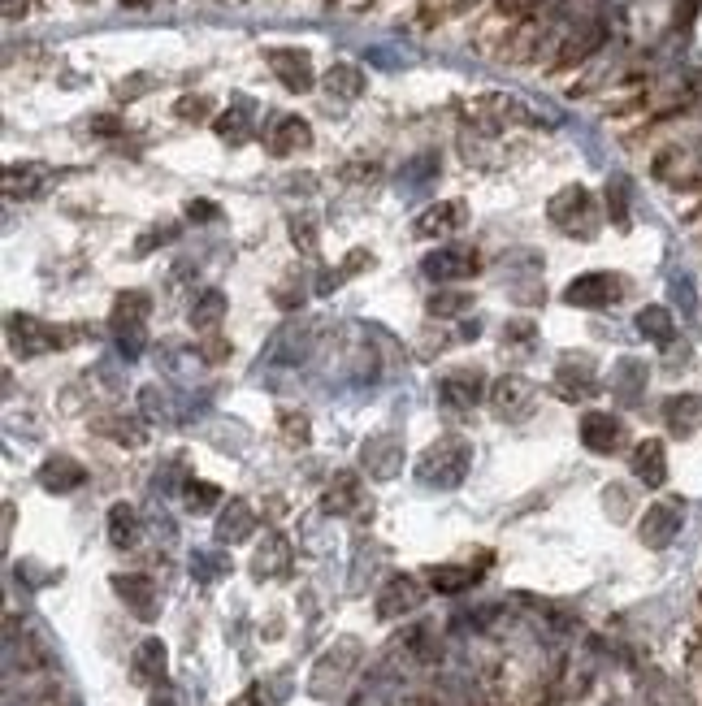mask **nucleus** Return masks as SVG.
<instances>
[{
    "label": "nucleus",
    "instance_id": "nucleus-1",
    "mask_svg": "<svg viewBox=\"0 0 702 706\" xmlns=\"http://www.w3.org/2000/svg\"><path fill=\"white\" fill-rule=\"evenodd\" d=\"M468 468H473V447L464 438L447 434L434 447H425V455L416 460V481L425 490H455L468 477Z\"/></svg>",
    "mask_w": 702,
    "mask_h": 706
},
{
    "label": "nucleus",
    "instance_id": "nucleus-2",
    "mask_svg": "<svg viewBox=\"0 0 702 706\" xmlns=\"http://www.w3.org/2000/svg\"><path fill=\"white\" fill-rule=\"evenodd\" d=\"M546 217H551L564 234H581V239H594L598 234V208H594V195L585 187H564L559 195H551Z\"/></svg>",
    "mask_w": 702,
    "mask_h": 706
},
{
    "label": "nucleus",
    "instance_id": "nucleus-3",
    "mask_svg": "<svg viewBox=\"0 0 702 706\" xmlns=\"http://www.w3.org/2000/svg\"><path fill=\"white\" fill-rule=\"evenodd\" d=\"M360 663V642L356 637H343L334 650H325L321 663L312 668V681H308V694L312 698H334V689H343V681L356 672Z\"/></svg>",
    "mask_w": 702,
    "mask_h": 706
},
{
    "label": "nucleus",
    "instance_id": "nucleus-4",
    "mask_svg": "<svg viewBox=\"0 0 702 706\" xmlns=\"http://www.w3.org/2000/svg\"><path fill=\"white\" fill-rule=\"evenodd\" d=\"M490 408H494V416H499V421L520 425V421H529V416L538 412V390H533L520 373H507V377H499V382H494V390H490Z\"/></svg>",
    "mask_w": 702,
    "mask_h": 706
},
{
    "label": "nucleus",
    "instance_id": "nucleus-5",
    "mask_svg": "<svg viewBox=\"0 0 702 706\" xmlns=\"http://www.w3.org/2000/svg\"><path fill=\"white\" fill-rule=\"evenodd\" d=\"M9 347L18 351L22 360H31V356H44V351L65 347V338L57 325H48L39 317H9Z\"/></svg>",
    "mask_w": 702,
    "mask_h": 706
},
{
    "label": "nucleus",
    "instance_id": "nucleus-6",
    "mask_svg": "<svg viewBox=\"0 0 702 706\" xmlns=\"http://www.w3.org/2000/svg\"><path fill=\"white\" fill-rule=\"evenodd\" d=\"M421 273L429 282H460V278H473V273H481V260L473 247H438V252H429L421 260Z\"/></svg>",
    "mask_w": 702,
    "mask_h": 706
},
{
    "label": "nucleus",
    "instance_id": "nucleus-7",
    "mask_svg": "<svg viewBox=\"0 0 702 706\" xmlns=\"http://www.w3.org/2000/svg\"><path fill=\"white\" fill-rule=\"evenodd\" d=\"M260 139H265L269 156H295V152H308L312 148V126L304 122V117L278 113L265 130H260Z\"/></svg>",
    "mask_w": 702,
    "mask_h": 706
},
{
    "label": "nucleus",
    "instance_id": "nucleus-8",
    "mask_svg": "<svg viewBox=\"0 0 702 706\" xmlns=\"http://www.w3.org/2000/svg\"><path fill=\"white\" fill-rule=\"evenodd\" d=\"M555 386H559V395H564V399H590L598 390L594 360L577 356V351H564V356H559V369H555Z\"/></svg>",
    "mask_w": 702,
    "mask_h": 706
},
{
    "label": "nucleus",
    "instance_id": "nucleus-9",
    "mask_svg": "<svg viewBox=\"0 0 702 706\" xmlns=\"http://www.w3.org/2000/svg\"><path fill=\"white\" fill-rule=\"evenodd\" d=\"M265 61H269V70L278 74V83L286 91H312V87H317V74H312L308 52H299V48H269Z\"/></svg>",
    "mask_w": 702,
    "mask_h": 706
},
{
    "label": "nucleus",
    "instance_id": "nucleus-10",
    "mask_svg": "<svg viewBox=\"0 0 702 706\" xmlns=\"http://www.w3.org/2000/svg\"><path fill=\"white\" fill-rule=\"evenodd\" d=\"M620 286H624V282L611 278V273H581V278L568 282L564 299H568L572 308H607V304H616Z\"/></svg>",
    "mask_w": 702,
    "mask_h": 706
},
{
    "label": "nucleus",
    "instance_id": "nucleus-11",
    "mask_svg": "<svg viewBox=\"0 0 702 706\" xmlns=\"http://www.w3.org/2000/svg\"><path fill=\"white\" fill-rule=\"evenodd\" d=\"M464 221H468L464 200H438V204H429L425 213L416 217L412 234H416V239H447V234L464 230Z\"/></svg>",
    "mask_w": 702,
    "mask_h": 706
},
{
    "label": "nucleus",
    "instance_id": "nucleus-12",
    "mask_svg": "<svg viewBox=\"0 0 702 706\" xmlns=\"http://www.w3.org/2000/svg\"><path fill=\"white\" fill-rule=\"evenodd\" d=\"M425 590L416 585V577H386V585L377 590V620H399L408 611L421 607Z\"/></svg>",
    "mask_w": 702,
    "mask_h": 706
},
{
    "label": "nucleus",
    "instance_id": "nucleus-13",
    "mask_svg": "<svg viewBox=\"0 0 702 706\" xmlns=\"http://www.w3.org/2000/svg\"><path fill=\"white\" fill-rule=\"evenodd\" d=\"M113 590L139 620H156V611H161V594H156L152 577H143V572H122V577H113Z\"/></svg>",
    "mask_w": 702,
    "mask_h": 706
},
{
    "label": "nucleus",
    "instance_id": "nucleus-14",
    "mask_svg": "<svg viewBox=\"0 0 702 706\" xmlns=\"http://www.w3.org/2000/svg\"><path fill=\"white\" fill-rule=\"evenodd\" d=\"M360 464L369 468L377 481L399 477V468H403V442H399L395 434H373V438L360 447Z\"/></svg>",
    "mask_w": 702,
    "mask_h": 706
},
{
    "label": "nucleus",
    "instance_id": "nucleus-15",
    "mask_svg": "<svg viewBox=\"0 0 702 706\" xmlns=\"http://www.w3.org/2000/svg\"><path fill=\"white\" fill-rule=\"evenodd\" d=\"M481 395H486V377H481L477 369H451L438 382V399L447 403V408H455V412L481 403Z\"/></svg>",
    "mask_w": 702,
    "mask_h": 706
},
{
    "label": "nucleus",
    "instance_id": "nucleus-16",
    "mask_svg": "<svg viewBox=\"0 0 702 706\" xmlns=\"http://www.w3.org/2000/svg\"><path fill=\"white\" fill-rule=\"evenodd\" d=\"M581 442L598 455H616L624 447V425L611 412H585L581 416Z\"/></svg>",
    "mask_w": 702,
    "mask_h": 706
},
{
    "label": "nucleus",
    "instance_id": "nucleus-17",
    "mask_svg": "<svg viewBox=\"0 0 702 706\" xmlns=\"http://www.w3.org/2000/svg\"><path fill=\"white\" fill-rule=\"evenodd\" d=\"M681 503H655V507H646V516H642V542L650 546V551H663L676 533H681Z\"/></svg>",
    "mask_w": 702,
    "mask_h": 706
},
{
    "label": "nucleus",
    "instance_id": "nucleus-18",
    "mask_svg": "<svg viewBox=\"0 0 702 706\" xmlns=\"http://www.w3.org/2000/svg\"><path fill=\"white\" fill-rule=\"evenodd\" d=\"M148 312H152L148 291H122V295H117V304H113V312H109V330L113 334H143Z\"/></svg>",
    "mask_w": 702,
    "mask_h": 706
},
{
    "label": "nucleus",
    "instance_id": "nucleus-19",
    "mask_svg": "<svg viewBox=\"0 0 702 706\" xmlns=\"http://www.w3.org/2000/svg\"><path fill=\"white\" fill-rule=\"evenodd\" d=\"M87 481L83 464L74 460V455H48L44 464H39V486H44L48 494H70Z\"/></svg>",
    "mask_w": 702,
    "mask_h": 706
},
{
    "label": "nucleus",
    "instance_id": "nucleus-20",
    "mask_svg": "<svg viewBox=\"0 0 702 706\" xmlns=\"http://www.w3.org/2000/svg\"><path fill=\"white\" fill-rule=\"evenodd\" d=\"M364 507V481H360V473H334V481H330V490H325V512L330 516H356Z\"/></svg>",
    "mask_w": 702,
    "mask_h": 706
},
{
    "label": "nucleus",
    "instance_id": "nucleus-21",
    "mask_svg": "<svg viewBox=\"0 0 702 706\" xmlns=\"http://www.w3.org/2000/svg\"><path fill=\"white\" fill-rule=\"evenodd\" d=\"M252 533H256V512H252V507H247L243 499L221 503V516H217V542H221V546L247 542Z\"/></svg>",
    "mask_w": 702,
    "mask_h": 706
},
{
    "label": "nucleus",
    "instance_id": "nucleus-22",
    "mask_svg": "<svg viewBox=\"0 0 702 706\" xmlns=\"http://www.w3.org/2000/svg\"><path fill=\"white\" fill-rule=\"evenodd\" d=\"M286 568H291V546H286L282 533H269V538L256 546V555H252V577L269 581V577H282Z\"/></svg>",
    "mask_w": 702,
    "mask_h": 706
},
{
    "label": "nucleus",
    "instance_id": "nucleus-23",
    "mask_svg": "<svg viewBox=\"0 0 702 706\" xmlns=\"http://www.w3.org/2000/svg\"><path fill=\"white\" fill-rule=\"evenodd\" d=\"M130 676H135L139 685H161L165 681V642H161V637L139 642L135 659H130Z\"/></svg>",
    "mask_w": 702,
    "mask_h": 706
},
{
    "label": "nucleus",
    "instance_id": "nucleus-24",
    "mask_svg": "<svg viewBox=\"0 0 702 706\" xmlns=\"http://www.w3.org/2000/svg\"><path fill=\"white\" fill-rule=\"evenodd\" d=\"M48 182H52V169L48 165H35V161H22V165H9L5 169V191L13 195V200H18V195L31 200V195H39Z\"/></svg>",
    "mask_w": 702,
    "mask_h": 706
},
{
    "label": "nucleus",
    "instance_id": "nucleus-25",
    "mask_svg": "<svg viewBox=\"0 0 702 706\" xmlns=\"http://www.w3.org/2000/svg\"><path fill=\"white\" fill-rule=\"evenodd\" d=\"M642 390H646V364L620 360L616 369H611V395H616V399L624 403V408H637Z\"/></svg>",
    "mask_w": 702,
    "mask_h": 706
},
{
    "label": "nucleus",
    "instance_id": "nucleus-26",
    "mask_svg": "<svg viewBox=\"0 0 702 706\" xmlns=\"http://www.w3.org/2000/svg\"><path fill=\"white\" fill-rule=\"evenodd\" d=\"M325 91H330L334 100H356L364 96V70L360 65H351V61H334L330 70H325Z\"/></svg>",
    "mask_w": 702,
    "mask_h": 706
},
{
    "label": "nucleus",
    "instance_id": "nucleus-27",
    "mask_svg": "<svg viewBox=\"0 0 702 706\" xmlns=\"http://www.w3.org/2000/svg\"><path fill=\"white\" fill-rule=\"evenodd\" d=\"M143 533V520L130 503H113L109 507V542L117 546V551H126V546H135Z\"/></svg>",
    "mask_w": 702,
    "mask_h": 706
},
{
    "label": "nucleus",
    "instance_id": "nucleus-28",
    "mask_svg": "<svg viewBox=\"0 0 702 706\" xmlns=\"http://www.w3.org/2000/svg\"><path fill=\"white\" fill-rule=\"evenodd\" d=\"M221 317H226V295L208 286V291H204V295H200V299H195V304H191V330H200V334H213L217 325H221Z\"/></svg>",
    "mask_w": 702,
    "mask_h": 706
},
{
    "label": "nucleus",
    "instance_id": "nucleus-29",
    "mask_svg": "<svg viewBox=\"0 0 702 706\" xmlns=\"http://www.w3.org/2000/svg\"><path fill=\"white\" fill-rule=\"evenodd\" d=\"M252 113H256V104L239 96L230 113H221V117H217V135L226 139V143H243L247 135H252Z\"/></svg>",
    "mask_w": 702,
    "mask_h": 706
},
{
    "label": "nucleus",
    "instance_id": "nucleus-30",
    "mask_svg": "<svg viewBox=\"0 0 702 706\" xmlns=\"http://www.w3.org/2000/svg\"><path fill=\"white\" fill-rule=\"evenodd\" d=\"M633 473L646 481V486H663V477H668V464H663V447L655 438H646L642 447L633 451Z\"/></svg>",
    "mask_w": 702,
    "mask_h": 706
},
{
    "label": "nucleus",
    "instance_id": "nucleus-31",
    "mask_svg": "<svg viewBox=\"0 0 702 706\" xmlns=\"http://www.w3.org/2000/svg\"><path fill=\"white\" fill-rule=\"evenodd\" d=\"M429 585H434L438 594H464L477 585V568H455V564L429 568Z\"/></svg>",
    "mask_w": 702,
    "mask_h": 706
},
{
    "label": "nucleus",
    "instance_id": "nucleus-32",
    "mask_svg": "<svg viewBox=\"0 0 702 706\" xmlns=\"http://www.w3.org/2000/svg\"><path fill=\"white\" fill-rule=\"evenodd\" d=\"M139 412H143V421H178V408H174V399H169V390L161 386H143L139 390Z\"/></svg>",
    "mask_w": 702,
    "mask_h": 706
},
{
    "label": "nucleus",
    "instance_id": "nucleus-33",
    "mask_svg": "<svg viewBox=\"0 0 702 706\" xmlns=\"http://www.w3.org/2000/svg\"><path fill=\"white\" fill-rule=\"evenodd\" d=\"M91 429H96V434H104V438H113V442H122V447H139V442H143V429H139L135 421H126L122 412L100 416V421L91 425Z\"/></svg>",
    "mask_w": 702,
    "mask_h": 706
},
{
    "label": "nucleus",
    "instance_id": "nucleus-34",
    "mask_svg": "<svg viewBox=\"0 0 702 706\" xmlns=\"http://www.w3.org/2000/svg\"><path fill=\"white\" fill-rule=\"evenodd\" d=\"M702 421V399L698 395H681V399H668V425L676 434H689V429H698Z\"/></svg>",
    "mask_w": 702,
    "mask_h": 706
},
{
    "label": "nucleus",
    "instance_id": "nucleus-35",
    "mask_svg": "<svg viewBox=\"0 0 702 706\" xmlns=\"http://www.w3.org/2000/svg\"><path fill=\"white\" fill-rule=\"evenodd\" d=\"M230 572V555H221V551H195L191 555V577L200 581V585H213L221 581Z\"/></svg>",
    "mask_w": 702,
    "mask_h": 706
},
{
    "label": "nucleus",
    "instance_id": "nucleus-36",
    "mask_svg": "<svg viewBox=\"0 0 702 706\" xmlns=\"http://www.w3.org/2000/svg\"><path fill=\"white\" fill-rule=\"evenodd\" d=\"M473 308V295L468 291H434L425 299V312L429 317H460V312Z\"/></svg>",
    "mask_w": 702,
    "mask_h": 706
},
{
    "label": "nucleus",
    "instance_id": "nucleus-37",
    "mask_svg": "<svg viewBox=\"0 0 702 706\" xmlns=\"http://www.w3.org/2000/svg\"><path fill=\"white\" fill-rule=\"evenodd\" d=\"M637 330H642V338H650V343H668V338H672V317L663 308H642V312H637Z\"/></svg>",
    "mask_w": 702,
    "mask_h": 706
},
{
    "label": "nucleus",
    "instance_id": "nucleus-38",
    "mask_svg": "<svg viewBox=\"0 0 702 706\" xmlns=\"http://www.w3.org/2000/svg\"><path fill=\"white\" fill-rule=\"evenodd\" d=\"M278 425H282L286 442H295V447H304V442L312 438L308 416H304V412H295V408H278Z\"/></svg>",
    "mask_w": 702,
    "mask_h": 706
},
{
    "label": "nucleus",
    "instance_id": "nucleus-39",
    "mask_svg": "<svg viewBox=\"0 0 702 706\" xmlns=\"http://www.w3.org/2000/svg\"><path fill=\"white\" fill-rule=\"evenodd\" d=\"M182 494H187V507H191V512H213V507L221 503V490L208 486V481H187V486H182Z\"/></svg>",
    "mask_w": 702,
    "mask_h": 706
},
{
    "label": "nucleus",
    "instance_id": "nucleus-40",
    "mask_svg": "<svg viewBox=\"0 0 702 706\" xmlns=\"http://www.w3.org/2000/svg\"><path fill=\"white\" fill-rule=\"evenodd\" d=\"M607 213L616 226H629V187H624V178L607 182Z\"/></svg>",
    "mask_w": 702,
    "mask_h": 706
},
{
    "label": "nucleus",
    "instance_id": "nucleus-41",
    "mask_svg": "<svg viewBox=\"0 0 702 706\" xmlns=\"http://www.w3.org/2000/svg\"><path fill=\"white\" fill-rule=\"evenodd\" d=\"M174 117H182V122H208V117H213V100L208 96H182L174 104Z\"/></svg>",
    "mask_w": 702,
    "mask_h": 706
},
{
    "label": "nucleus",
    "instance_id": "nucleus-42",
    "mask_svg": "<svg viewBox=\"0 0 702 706\" xmlns=\"http://www.w3.org/2000/svg\"><path fill=\"white\" fill-rule=\"evenodd\" d=\"M291 239L299 252H317V217H291Z\"/></svg>",
    "mask_w": 702,
    "mask_h": 706
},
{
    "label": "nucleus",
    "instance_id": "nucleus-43",
    "mask_svg": "<svg viewBox=\"0 0 702 706\" xmlns=\"http://www.w3.org/2000/svg\"><path fill=\"white\" fill-rule=\"evenodd\" d=\"M152 83H156L152 74H130V78H122V83L113 87V96L117 100H139V96H148V91H152Z\"/></svg>",
    "mask_w": 702,
    "mask_h": 706
},
{
    "label": "nucleus",
    "instance_id": "nucleus-44",
    "mask_svg": "<svg viewBox=\"0 0 702 706\" xmlns=\"http://www.w3.org/2000/svg\"><path fill=\"white\" fill-rule=\"evenodd\" d=\"M533 334H538V330H533V321H525V317H520V321H507V325H503V347H507V343H512V347H529Z\"/></svg>",
    "mask_w": 702,
    "mask_h": 706
},
{
    "label": "nucleus",
    "instance_id": "nucleus-45",
    "mask_svg": "<svg viewBox=\"0 0 702 706\" xmlns=\"http://www.w3.org/2000/svg\"><path fill=\"white\" fill-rule=\"evenodd\" d=\"M178 239V226H156L152 234H143V239H139V247H135V252L143 256V252H152V247H161V243H174Z\"/></svg>",
    "mask_w": 702,
    "mask_h": 706
},
{
    "label": "nucleus",
    "instance_id": "nucleus-46",
    "mask_svg": "<svg viewBox=\"0 0 702 706\" xmlns=\"http://www.w3.org/2000/svg\"><path fill=\"white\" fill-rule=\"evenodd\" d=\"M195 351H200V356H204L208 364H217V360H226V356H230V343H226V338H217V334H204V343L195 347Z\"/></svg>",
    "mask_w": 702,
    "mask_h": 706
},
{
    "label": "nucleus",
    "instance_id": "nucleus-47",
    "mask_svg": "<svg viewBox=\"0 0 702 706\" xmlns=\"http://www.w3.org/2000/svg\"><path fill=\"white\" fill-rule=\"evenodd\" d=\"M187 217L195 221V226H208V221H217V217H221V208H217V204H208V200H191V204H187Z\"/></svg>",
    "mask_w": 702,
    "mask_h": 706
},
{
    "label": "nucleus",
    "instance_id": "nucleus-48",
    "mask_svg": "<svg viewBox=\"0 0 702 706\" xmlns=\"http://www.w3.org/2000/svg\"><path fill=\"white\" fill-rule=\"evenodd\" d=\"M278 304H282V308H295V304H304V286H295V282H282V286H278Z\"/></svg>",
    "mask_w": 702,
    "mask_h": 706
},
{
    "label": "nucleus",
    "instance_id": "nucleus-49",
    "mask_svg": "<svg viewBox=\"0 0 702 706\" xmlns=\"http://www.w3.org/2000/svg\"><path fill=\"white\" fill-rule=\"evenodd\" d=\"M26 13H31V0H5V18H9V22L26 18Z\"/></svg>",
    "mask_w": 702,
    "mask_h": 706
},
{
    "label": "nucleus",
    "instance_id": "nucleus-50",
    "mask_svg": "<svg viewBox=\"0 0 702 706\" xmlns=\"http://www.w3.org/2000/svg\"><path fill=\"white\" fill-rule=\"evenodd\" d=\"M91 130H96V135H117V130H122V122H117V117H96V122H91Z\"/></svg>",
    "mask_w": 702,
    "mask_h": 706
},
{
    "label": "nucleus",
    "instance_id": "nucleus-51",
    "mask_svg": "<svg viewBox=\"0 0 702 706\" xmlns=\"http://www.w3.org/2000/svg\"><path fill=\"white\" fill-rule=\"evenodd\" d=\"M230 706H265V694H260V685H252V689H247V694H239Z\"/></svg>",
    "mask_w": 702,
    "mask_h": 706
},
{
    "label": "nucleus",
    "instance_id": "nucleus-52",
    "mask_svg": "<svg viewBox=\"0 0 702 706\" xmlns=\"http://www.w3.org/2000/svg\"><path fill=\"white\" fill-rule=\"evenodd\" d=\"M312 182H317L312 174H295V178H286V187H291V191H312Z\"/></svg>",
    "mask_w": 702,
    "mask_h": 706
},
{
    "label": "nucleus",
    "instance_id": "nucleus-53",
    "mask_svg": "<svg viewBox=\"0 0 702 706\" xmlns=\"http://www.w3.org/2000/svg\"><path fill=\"white\" fill-rule=\"evenodd\" d=\"M477 334H481L477 321H464V325H460V338H477Z\"/></svg>",
    "mask_w": 702,
    "mask_h": 706
},
{
    "label": "nucleus",
    "instance_id": "nucleus-54",
    "mask_svg": "<svg viewBox=\"0 0 702 706\" xmlns=\"http://www.w3.org/2000/svg\"><path fill=\"white\" fill-rule=\"evenodd\" d=\"M148 706H178V702H174V694H152Z\"/></svg>",
    "mask_w": 702,
    "mask_h": 706
}]
</instances>
